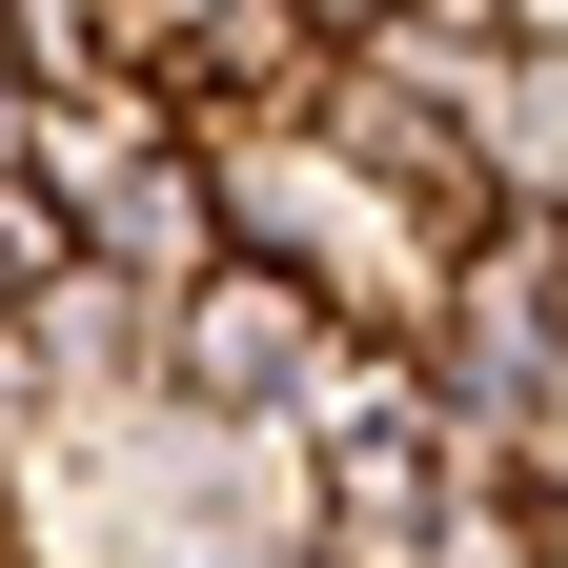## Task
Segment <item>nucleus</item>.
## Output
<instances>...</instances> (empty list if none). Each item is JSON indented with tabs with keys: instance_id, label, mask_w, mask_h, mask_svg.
Instances as JSON below:
<instances>
[{
	"instance_id": "f257e3e1",
	"label": "nucleus",
	"mask_w": 568,
	"mask_h": 568,
	"mask_svg": "<svg viewBox=\"0 0 568 568\" xmlns=\"http://www.w3.org/2000/svg\"><path fill=\"white\" fill-rule=\"evenodd\" d=\"M325 386H345V305H325V284H284V264H203L183 305H163V406L305 447Z\"/></svg>"
},
{
	"instance_id": "f03ea898",
	"label": "nucleus",
	"mask_w": 568,
	"mask_h": 568,
	"mask_svg": "<svg viewBox=\"0 0 568 568\" xmlns=\"http://www.w3.org/2000/svg\"><path fill=\"white\" fill-rule=\"evenodd\" d=\"M568 366V264H548V224H487L467 264H447V325H426V386H447L467 426H508L528 386Z\"/></svg>"
},
{
	"instance_id": "7ed1b4c3",
	"label": "nucleus",
	"mask_w": 568,
	"mask_h": 568,
	"mask_svg": "<svg viewBox=\"0 0 568 568\" xmlns=\"http://www.w3.org/2000/svg\"><path fill=\"white\" fill-rule=\"evenodd\" d=\"M467 163H487L508 224L568 203V0H508V61H487V102H467Z\"/></svg>"
},
{
	"instance_id": "20e7f679",
	"label": "nucleus",
	"mask_w": 568,
	"mask_h": 568,
	"mask_svg": "<svg viewBox=\"0 0 568 568\" xmlns=\"http://www.w3.org/2000/svg\"><path fill=\"white\" fill-rule=\"evenodd\" d=\"M426 568H548V508H528V487H447V548H426Z\"/></svg>"
},
{
	"instance_id": "39448f33",
	"label": "nucleus",
	"mask_w": 568,
	"mask_h": 568,
	"mask_svg": "<svg viewBox=\"0 0 568 568\" xmlns=\"http://www.w3.org/2000/svg\"><path fill=\"white\" fill-rule=\"evenodd\" d=\"M508 467H528V508H568V366L508 406Z\"/></svg>"
},
{
	"instance_id": "423d86ee",
	"label": "nucleus",
	"mask_w": 568,
	"mask_h": 568,
	"mask_svg": "<svg viewBox=\"0 0 568 568\" xmlns=\"http://www.w3.org/2000/svg\"><path fill=\"white\" fill-rule=\"evenodd\" d=\"M41 284H61V224H41V203H0V325H21Z\"/></svg>"
},
{
	"instance_id": "0eeeda50",
	"label": "nucleus",
	"mask_w": 568,
	"mask_h": 568,
	"mask_svg": "<svg viewBox=\"0 0 568 568\" xmlns=\"http://www.w3.org/2000/svg\"><path fill=\"white\" fill-rule=\"evenodd\" d=\"M548 264H568V203H548Z\"/></svg>"
}]
</instances>
